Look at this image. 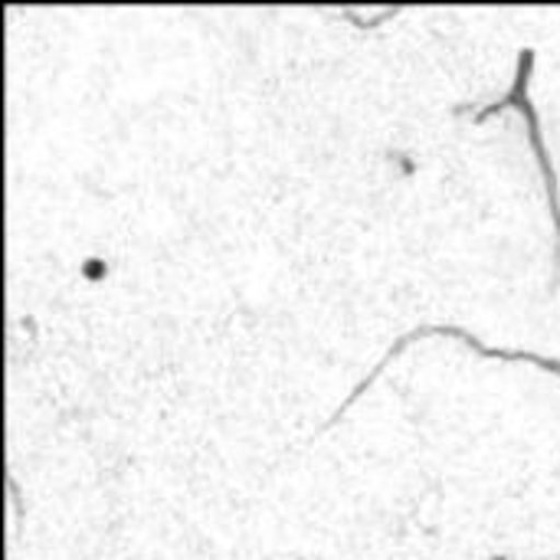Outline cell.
<instances>
[{"instance_id":"1","label":"cell","mask_w":560,"mask_h":560,"mask_svg":"<svg viewBox=\"0 0 560 560\" xmlns=\"http://www.w3.org/2000/svg\"><path fill=\"white\" fill-rule=\"evenodd\" d=\"M532 66H535V49H522L518 52V72H515V85L505 98L492 102L489 108H482L472 121L476 125H486L492 115H499L502 108H518L528 121V138H532V148H535V158L541 164V174H545V187H548V203H551V220H555V233H558V246H555V262H558L560 272V190H558V174H555V164L548 158V148H545V138H541V125H538V112L535 105L528 102V79H532Z\"/></svg>"},{"instance_id":"2","label":"cell","mask_w":560,"mask_h":560,"mask_svg":"<svg viewBox=\"0 0 560 560\" xmlns=\"http://www.w3.org/2000/svg\"><path fill=\"white\" fill-rule=\"evenodd\" d=\"M427 335H450V338H459V341H463V345H469V348H472V351H476L479 358H489V361L538 364L541 371L560 374V361H551V358H541V354H528V351H495V348H486V345H482V341H479L476 335H469L466 328H453V325H427V328H417V331L404 335V338H400V341H397V345H394V348H390V351L384 354V361H381V364H377V368H374V371H371V374H368V377H364V381H361V384H358V387L351 390V397H348V400L341 404V410H338V413L331 417V423H335V420H338V417H341V413H345V410H348V407H351V404H354V400H358V397H361V394H364V390H368V387H371V384L377 381V374H381V371H384V368H387V364H390V361H394V358H397V354H400V351H404V348H407L410 341H417V338H427Z\"/></svg>"},{"instance_id":"3","label":"cell","mask_w":560,"mask_h":560,"mask_svg":"<svg viewBox=\"0 0 560 560\" xmlns=\"http://www.w3.org/2000/svg\"><path fill=\"white\" fill-rule=\"evenodd\" d=\"M492 560H505V558H492Z\"/></svg>"}]
</instances>
